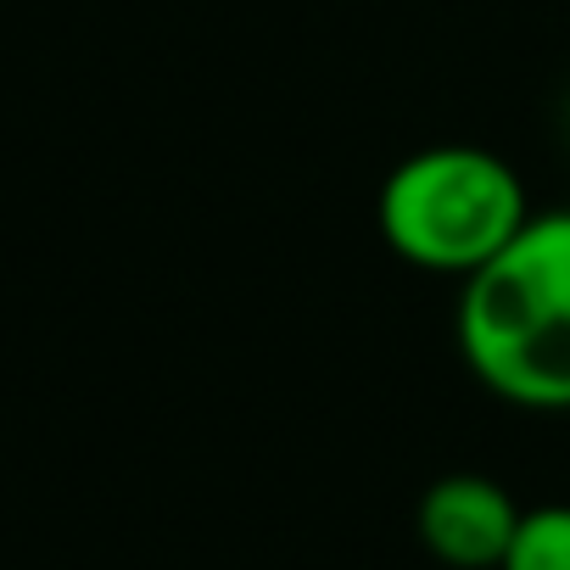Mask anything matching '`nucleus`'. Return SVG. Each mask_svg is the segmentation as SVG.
I'll list each match as a JSON object with an SVG mask.
<instances>
[{"label":"nucleus","mask_w":570,"mask_h":570,"mask_svg":"<svg viewBox=\"0 0 570 570\" xmlns=\"http://www.w3.org/2000/svg\"><path fill=\"white\" fill-rule=\"evenodd\" d=\"M464 370L531 414H570V207L531 224L470 279H459Z\"/></svg>","instance_id":"obj_1"},{"label":"nucleus","mask_w":570,"mask_h":570,"mask_svg":"<svg viewBox=\"0 0 570 570\" xmlns=\"http://www.w3.org/2000/svg\"><path fill=\"white\" fill-rule=\"evenodd\" d=\"M375 224L403 263L470 279L531 224V202L520 174L498 151L442 140L403 157L381 179Z\"/></svg>","instance_id":"obj_2"},{"label":"nucleus","mask_w":570,"mask_h":570,"mask_svg":"<svg viewBox=\"0 0 570 570\" xmlns=\"http://www.w3.org/2000/svg\"><path fill=\"white\" fill-rule=\"evenodd\" d=\"M520 503L487 481V475H442L425 487L420 509H414V531L425 542V553L448 570H498L514 531H520Z\"/></svg>","instance_id":"obj_3"},{"label":"nucleus","mask_w":570,"mask_h":570,"mask_svg":"<svg viewBox=\"0 0 570 570\" xmlns=\"http://www.w3.org/2000/svg\"><path fill=\"white\" fill-rule=\"evenodd\" d=\"M498 570H570V503L525 509Z\"/></svg>","instance_id":"obj_4"}]
</instances>
